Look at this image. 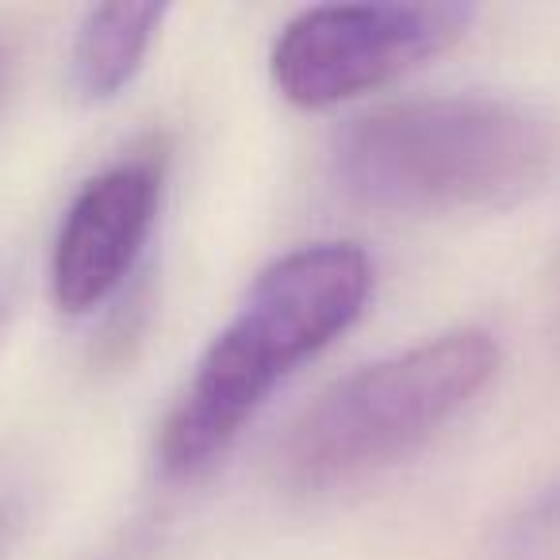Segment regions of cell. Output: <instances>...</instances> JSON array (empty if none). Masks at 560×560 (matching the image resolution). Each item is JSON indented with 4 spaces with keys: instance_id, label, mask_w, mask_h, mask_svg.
Returning <instances> with one entry per match:
<instances>
[{
    "instance_id": "cell-1",
    "label": "cell",
    "mask_w": 560,
    "mask_h": 560,
    "mask_svg": "<svg viewBox=\"0 0 560 560\" xmlns=\"http://www.w3.org/2000/svg\"><path fill=\"white\" fill-rule=\"evenodd\" d=\"M373 261L353 242H312L277 257L219 330L158 438L173 480L211 468L284 376L361 319Z\"/></svg>"
},
{
    "instance_id": "cell-2",
    "label": "cell",
    "mask_w": 560,
    "mask_h": 560,
    "mask_svg": "<svg viewBox=\"0 0 560 560\" xmlns=\"http://www.w3.org/2000/svg\"><path fill=\"white\" fill-rule=\"evenodd\" d=\"M557 127L503 96H422L376 108L342 131L335 177L376 211L506 208L557 165Z\"/></svg>"
},
{
    "instance_id": "cell-3",
    "label": "cell",
    "mask_w": 560,
    "mask_h": 560,
    "mask_svg": "<svg viewBox=\"0 0 560 560\" xmlns=\"http://www.w3.org/2000/svg\"><path fill=\"white\" fill-rule=\"evenodd\" d=\"M499 369V342L480 327L445 330L422 346L335 381L296 415L277 445V476L296 491L350 483L427 442Z\"/></svg>"
},
{
    "instance_id": "cell-4",
    "label": "cell",
    "mask_w": 560,
    "mask_h": 560,
    "mask_svg": "<svg viewBox=\"0 0 560 560\" xmlns=\"http://www.w3.org/2000/svg\"><path fill=\"white\" fill-rule=\"evenodd\" d=\"M472 4H323L284 24L269 55L277 93L307 112L335 108L404 78L468 35Z\"/></svg>"
},
{
    "instance_id": "cell-5",
    "label": "cell",
    "mask_w": 560,
    "mask_h": 560,
    "mask_svg": "<svg viewBox=\"0 0 560 560\" xmlns=\"http://www.w3.org/2000/svg\"><path fill=\"white\" fill-rule=\"evenodd\" d=\"M162 170L131 158L85 180L58 226L50 292L66 315H89L131 277L158 219Z\"/></svg>"
},
{
    "instance_id": "cell-6",
    "label": "cell",
    "mask_w": 560,
    "mask_h": 560,
    "mask_svg": "<svg viewBox=\"0 0 560 560\" xmlns=\"http://www.w3.org/2000/svg\"><path fill=\"white\" fill-rule=\"evenodd\" d=\"M165 20L162 4H104L89 9L73 39V89L85 101H112L135 81Z\"/></svg>"
},
{
    "instance_id": "cell-7",
    "label": "cell",
    "mask_w": 560,
    "mask_h": 560,
    "mask_svg": "<svg viewBox=\"0 0 560 560\" xmlns=\"http://www.w3.org/2000/svg\"><path fill=\"white\" fill-rule=\"evenodd\" d=\"M491 560H560V488L529 503L499 534Z\"/></svg>"
},
{
    "instance_id": "cell-8",
    "label": "cell",
    "mask_w": 560,
    "mask_h": 560,
    "mask_svg": "<svg viewBox=\"0 0 560 560\" xmlns=\"http://www.w3.org/2000/svg\"><path fill=\"white\" fill-rule=\"evenodd\" d=\"M0 522H4V514H0Z\"/></svg>"
}]
</instances>
